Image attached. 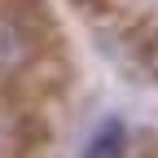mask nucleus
Masks as SVG:
<instances>
[{
	"mask_svg": "<svg viewBox=\"0 0 158 158\" xmlns=\"http://www.w3.org/2000/svg\"><path fill=\"white\" fill-rule=\"evenodd\" d=\"M27 62H31V35L0 9V79L18 75Z\"/></svg>",
	"mask_w": 158,
	"mask_h": 158,
	"instance_id": "1",
	"label": "nucleus"
},
{
	"mask_svg": "<svg viewBox=\"0 0 158 158\" xmlns=\"http://www.w3.org/2000/svg\"><path fill=\"white\" fill-rule=\"evenodd\" d=\"M123 145H127L123 123H118V118H110V123H101V127H97V136L88 141L84 158H123Z\"/></svg>",
	"mask_w": 158,
	"mask_h": 158,
	"instance_id": "2",
	"label": "nucleus"
},
{
	"mask_svg": "<svg viewBox=\"0 0 158 158\" xmlns=\"http://www.w3.org/2000/svg\"><path fill=\"white\" fill-rule=\"evenodd\" d=\"M149 53H154V66H158V35H154V44H149Z\"/></svg>",
	"mask_w": 158,
	"mask_h": 158,
	"instance_id": "3",
	"label": "nucleus"
}]
</instances>
